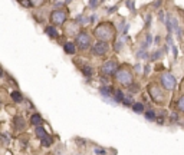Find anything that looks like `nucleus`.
Returning <instances> with one entry per match:
<instances>
[{"label":"nucleus","instance_id":"nucleus-1","mask_svg":"<svg viewBox=\"0 0 184 155\" xmlns=\"http://www.w3.org/2000/svg\"><path fill=\"white\" fill-rule=\"evenodd\" d=\"M92 35L95 36V39L98 40H102V42H111L115 39V35H117V29L115 26L112 25L111 22H104V23H99L95 29Z\"/></svg>","mask_w":184,"mask_h":155},{"label":"nucleus","instance_id":"nucleus-2","mask_svg":"<svg viewBox=\"0 0 184 155\" xmlns=\"http://www.w3.org/2000/svg\"><path fill=\"white\" fill-rule=\"evenodd\" d=\"M114 78H115V81H117L118 84H121L122 86H127V88L134 82V75H132L131 69H130L128 66H125V65L118 66V69L115 72Z\"/></svg>","mask_w":184,"mask_h":155},{"label":"nucleus","instance_id":"nucleus-3","mask_svg":"<svg viewBox=\"0 0 184 155\" xmlns=\"http://www.w3.org/2000/svg\"><path fill=\"white\" fill-rule=\"evenodd\" d=\"M91 42H92V38L89 35V32H86V30H79L76 33V36H75V45L81 50L89 49L91 47Z\"/></svg>","mask_w":184,"mask_h":155},{"label":"nucleus","instance_id":"nucleus-4","mask_svg":"<svg viewBox=\"0 0 184 155\" xmlns=\"http://www.w3.org/2000/svg\"><path fill=\"white\" fill-rule=\"evenodd\" d=\"M148 93L154 102L157 103H163L165 101V93H164V89L161 85H157V84H150L148 85Z\"/></svg>","mask_w":184,"mask_h":155},{"label":"nucleus","instance_id":"nucleus-5","mask_svg":"<svg viewBox=\"0 0 184 155\" xmlns=\"http://www.w3.org/2000/svg\"><path fill=\"white\" fill-rule=\"evenodd\" d=\"M66 19H68V12L65 9H53L51 12V16H49V20L53 26H62L65 25Z\"/></svg>","mask_w":184,"mask_h":155},{"label":"nucleus","instance_id":"nucleus-6","mask_svg":"<svg viewBox=\"0 0 184 155\" xmlns=\"http://www.w3.org/2000/svg\"><path fill=\"white\" fill-rule=\"evenodd\" d=\"M160 85L163 86L164 90H173L177 86V81L170 72H163L160 76Z\"/></svg>","mask_w":184,"mask_h":155},{"label":"nucleus","instance_id":"nucleus-7","mask_svg":"<svg viewBox=\"0 0 184 155\" xmlns=\"http://www.w3.org/2000/svg\"><path fill=\"white\" fill-rule=\"evenodd\" d=\"M117 69H118V60L115 58H111L108 60H105L104 65L101 66V73L104 76H114Z\"/></svg>","mask_w":184,"mask_h":155},{"label":"nucleus","instance_id":"nucleus-8","mask_svg":"<svg viewBox=\"0 0 184 155\" xmlns=\"http://www.w3.org/2000/svg\"><path fill=\"white\" fill-rule=\"evenodd\" d=\"M92 53L95 55V56H105L108 55V52H109V43L108 42H102V40H98L95 45H92Z\"/></svg>","mask_w":184,"mask_h":155},{"label":"nucleus","instance_id":"nucleus-9","mask_svg":"<svg viewBox=\"0 0 184 155\" xmlns=\"http://www.w3.org/2000/svg\"><path fill=\"white\" fill-rule=\"evenodd\" d=\"M81 72H82V75L86 78V81H89V78L94 76L95 69H94V66L89 63H82L81 65Z\"/></svg>","mask_w":184,"mask_h":155},{"label":"nucleus","instance_id":"nucleus-10","mask_svg":"<svg viewBox=\"0 0 184 155\" xmlns=\"http://www.w3.org/2000/svg\"><path fill=\"white\" fill-rule=\"evenodd\" d=\"M99 93L105 98V99H109V98H112V95H114V88L109 86V85H102V86L99 88Z\"/></svg>","mask_w":184,"mask_h":155},{"label":"nucleus","instance_id":"nucleus-11","mask_svg":"<svg viewBox=\"0 0 184 155\" xmlns=\"http://www.w3.org/2000/svg\"><path fill=\"white\" fill-rule=\"evenodd\" d=\"M45 33L49 36L51 39H59V32H58V27L53 25H49L45 27Z\"/></svg>","mask_w":184,"mask_h":155},{"label":"nucleus","instance_id":"nucleus-12","mask_svg":"<svg viewBox=\"0 0 184 155\" xmlns=\"http://www.w3.org/2000/svg\"><path fill=\"white\" fill-rule=\"evenodd\" d=\"M76 45H75V42H66V43H63V52H65L66 55H75L76 53Z\"/></svg>","mask_w":184,"mask_h":155},{"label":"nucleus","instance_id":"nucleus-13","mask_svg":"<svg viewBox=\"0 0 184 155\" xmlns=\"http://www.w3.org/2000/svg\"><path fill=\"white\" fill-rule=\"evenodd\" d=\"M171 23H173V30L178 35V38L181 39L183 38V30H181V26L178 25L177 17H171Z\"/></svg>","mask_w":184,"mask_h":155},{"label":"nucleus","instance_id":"nucleus-14","mask_svg":"<svg viewBox=\"0 0 184 155\" xmlns=\"http://www.w3.org/2000/svg\"><path fill=\"white\" fill-rule=\"evenodd\" d=\"M13 125H14V128L16 129H19V131H22V129H25V119L22 118V116H14V119H13Z\"/></svg>","mask_w":184,"mask_h":155},{"label":"nucleus","instance_id":"nucleus-15","mask_svg":"<svg viewBox=\"0 0 184 155\" xmlns=\"http://www.w3.org/2000/svg\"><path fill=\"white\" fill-rule=\"evenodd\" d=\"M125 42H127V38H125L124 35H122V38L115 39V42H114V49H115L117 52H119L121 49H122V47H124Z\"/></svg>","mask_w":184,"mask_h":155},{"label":"nucleus","instance_id":"nucleus-16","mask_svg":"<svg viewBox=\"0 0 184 155\" xmlns=\"http://www.w3.org/2000/svg\"><path fill=\"white\" fill-rule=\"evenodd\" d=\"M40 144H42V147H45V148H48V147H51L53 144V138L49 134H46L45 136H42L40 138Z\"/></svg>","mask_w":184,"mask_h":155},{"label":"nucleus","instance_id":"nucleus-17","mask_svg":"<svg viewBox=\"0 0 184 155\" xmlns=\"http://www.w3.org/2000/svg\"><path fill=\"white\" fill-rule=\"evenodd\" d=\"M124 92L121 89H114V95H112V98H114V102L117 103H121L122 102V99H124Z\"/></svg>","mask_w":184,"mask_h":155},{"label":"nucleus","instance_id":"nucleus-18","mask_svg":"<svg viewBox=\"0 0 184 155\" xmlns=\"http://www.w3.org/2000/svg\"><path fill=\"white\" fill-rule=\"evenodd\" d=\"M10 98H12V101L16 103H20V102H23L25 101V98H23V95L20 93L19 90H13L12 93H10Z\"/></svg>","mask_w":184,"mask_h":155},{"label":"nucleus","instance_id":"nucleus-19","mask_svg":"<svg viewBox=\"0 0 184 155\" xmlns=\"http://www.w3.org/2000/svg\"><path fill=\"white\" fill-rule=\"evenodd\" d=\"M30 123L35 125V126H40L42 123H43V119H42V116L39 114H33L32 118H30Z\"/></svg>","mask_w":184,"mask_h":155},{"label":"nucleus","instance_id":"nucleus-20","mask_svg":"<svg viewBox=\"0 0 184 155\" xmlns=\"http://www.w3.org/2000/svg\"><path fill=\"white\" fill-rule=\"evenodd\" d=\"M75 20H76V23H78L79 26H86L89 23V17H86L85 14H78Z\"/></svg>","mask_w":184,"mask_h":155},{"label":"nucleus","instance_id":"nucleus-21","mask_svg":"<svg viewBox=\"0 0 184 155\" xmlns=\"http://www.w3.org/2000/svg\"><path fill=\"white\" fill-rule=\"evenodd\" d=\"M151 43H152V36L150 35V33H147V35H145L144 42H143V45H141V49H148Z\"/></svg>","mask_w":184,"mask_h":155},{"label":"nucleus","instance_id":"nucleus-22","mask_svg":"<svg viewBox=\"0 0 184 155\" xmlns=\"http://www.w3.org/2000/svg\"><path fill=\"white\" fill-rule=\"evenodd\" d=\"M122 105H125V106H132V103H134V98H132V95H124V99H122Z\"/></svg>","mask_w":184,"mask_h":155},{"label":"nucleus","instance_id":"nucleus-23","mask_svg":"<svg viewBox=\"0 0 184 155\" xmlns=\"http://www.w3.org/2000/svg\"><path fill=\"white\" fill-rule=\"evenodd\" d=\"M132 111L134 112H137V114H143L144 112V105L143 103H140V102H137V103H132Z\"/></svg>","mask_w":184,"mask_h":155},{"label":"nucleus","instance_id":"nucleus-24","mask_svg":"<svg viewBox=\"0 0 184 155\" xmlns=\"http://www.w3.org/2000/svg\"><path fill=\"white\" fill-rule=\"evenodd\" d=\"M165 27H167V32L168 33H173V23H171V16L170 14H167V17H165Z\"/></svg>","mask_w":184,"mask_h":155},{"label":"nucleus","instance_id":"nucleus-25","mask_svg":"<svg viewBox=\"0 0 184 155\" xmlns=\"http://www.w3.org/2000/svg\"><path fill=\"white\" fill-rule=\"evenodd\" d=\"M35 134H36V136L40 139V138H42V136H45L48 132H46L45 128H42V126H36V129H35Z\"/></svg>","mask_w":184,"mask_h":155},{"label":"nucleus","instance_id":"nucleus-26","mask_svg":"<svg viewBox=\"0 0 184 155\" xmlns=\"http://www.w3.org/2000/svg\"><path fill=\"white\" fill-rule=\"evenodd\" d=\"M137 58L138 59H147V58H150V55L147 53V49H140V50L137 52Z\"/></svg>","mask_w":184,"mask_h":155},{"label":"nucleus","instance_id":"nucleus-27","mask_svg":"<svg viewBox=\"0 0 184 155\" xmlns=\"http://www.w3.org/2000/svg\"><path fill=\"white\" fill-rule=\"evenodd\" d=\"M161 56H163V50H160V49H158V50L152 52L151 55H150V59H151V60H158Z\"/></svg>","mask_w":184,"mask_h":155},{"label":"nucleus","instance_id":"nucleus-28","mask_svg":"<svg viewBox=\"0 0 184 155\" xmlns=\"http://www.w3.org/2000/svg\"><path fill=\"white\" fill-rule=\"evenodd\" d=\"M176 108H177L180 112H183V114H184V95L177 101V103H176Z\"/></svg>","mask_w":184,"mask_h":155},{"label":"nucleus","instance_id":"nucleus-29","mask_svg":"<svg viewBox=\"0 0 184 155\" xmlns=\"http://www.w3.org/2000/svg\"><path fill=\"white\" fill-rule=\"evenodd\" d=\"M145 118H147L148 121H155L157 116H155V112H154V111H147V112H145Z\"/></svg>","mask_w":184,"mask_h":155},{"label":"nucleus","instance_id":"nucleus-30","mask_svg":"<svg viewBox=\"0 0 184 155\" xmlns=\"http://www.w3.org/2000/svg\"><path fill=\"white\" fill-rule=\"evenodd\" d=\"M46 0H30V3H32L33 7H42L45 5Z\"/></svg>","mask_w":184,"mask_h":155},{"label":"nucleus","instance_id":"nucleus-31","mask_svg":"<svg viewBox=\"0 0 184 155\" xmlns=\"http://www.w3.org/2000/svg\"><path fill=\"white\" fill-rule=\"evenodd\" d=\"M94 154L95 155H106V149L99 148V147H95V148H94Z\"/></svg>","mask_w":184,"mask_h":155},{"label":"nucleus","instance_id":"nucleus-32","mask_svg":"<svg viewBox=\"0 0 184 155\" xmlns=\"http://www.w3.org/2000/svg\"><path fill=\"white\" fill-rule=\"evenodd\" d=\"M125 6L128 7V9H130L131 12H134V10H135V5H134V0H127V2H125Z\"/></svg>","mask_w":184,"mask_h":155},{"label":"nucleus","instance_id":"nucleus-33","mask_svg":"<svg viewBox=\"0 0 184 155\" xmlns=\"http://www.w3.org/2000/svg\"><path fill=\"white\" fill-rule=\"evenodd\" d=\"M52 5H53L55 9H62V7L65 6V2H59V0H56V2H53Z\"/></svg>","mask_w":184,"mask_h":155},{"label":"nucleus","instance_id":"nucleus-34","mask_svg":"<svg viewBox=\"0 0 184 155\" xmlns=\"http://www.w3.org/2000/svg\"><path fill=\"white\" fill-rule=\"evenodd\" d=\"M20 5H22V6L23 7H26V9H32V3H30V0H22V2H20Z\"/></svg>","mask_w":184,"mask_h":155},{"label":"nucleus","instance_id":"nucleus-35","mask_svg":"<svg viewBox=\"0 0 184 155\" xmlns=\"http://www.w3.org/2000/svg\"><path fill=\"white\" fill-rule=\"evenodd\" d=\"M99 2L101 0H89V7L91 9H97L99 6Z\"/></svg>","mask_w":184,"mask_h":155},{"label":"nucleus","instance_id":"nucleus-36","mask_svg":"<svg viewBox=\"0 0 184 155\" xmlns=\"http://www.w3.org/2000/svg\"><path fill=\"white\" fill-rule=\"evenodd\" d=\"M151 25V14L148 13V14H145V29H148Z\"/></svg>","mask_w":184,"mask_h":155},{"label":"nucleus","instance_id":"nucleus-37","mask_svg":"<svg viewBox=\"0 0 184 155\" xmlns=\"http://www.w3.org/2000/svg\"><path fill=\"white\" fill-rule=\"evenodd\" d=\"M128 89L131 90V92H138V90H140V86H138V85H135L134 82H132V84L130 85V86H128Z\"/></svg>","mask_w":184,"mask_h":155},{"label":"nucleus","instance_id":"nucleus-38","mask_svg":"<svg viewBox=\"0 0 184 155\" xmlns=\"http://www.w3.org/2000/svg\"><path fill=\"white\" fill-rule=\"evenodd\" d=\"M97 20H98V14H95V13H94V14H91V16H89V23H92V25H94Z\"/></svg>","mask_w":184,"mask_h":155},{"label":"nucleus","instance_id":"nucleus-39","mask_svg":"<svg viewBox=\"0 0 184 155\" xmlns=\"http://www.w3.org/2000/svg\"><path fill=\"white\" fill-rule=\"evenodd\" d=\"M161 5H163V0H155V2L152 3V7H154V9H160Z\"/></svg>","mask_w":184,"mask_h":155},{"label":"nucleus","instance_id":"nucleus-40","mask_svg":"<svg viewBox=\"0 0 184 155\" xmlns=\"http://www.w3.org/2000/svg\"><path fill=\"white\" fill-rule=\"evenodd\" d=\"M171 49H173V53H174V58H177V55H178V52H177V46H176L174 43H173V45H171Z\"/></svg>","mask_w":184,"mask_h":155},{"label":"nucleus","instance_id":"nucleus-41","mask_svg":"<svg viewBox=\"0 0 184 155\" xmlns=\"http://www.w3.org/2000/svg\"><path fill=\"white\" fill-rule=\"evenodd\" d=\"M117 9H118L117 6H112V7H109V9H108L106 12H108V14H112L114 12H117Z\"/></svg>","mask_w":184,"mask_h":155},{"label":"nucleus","instance_id":"nucleus-42","mask_svg":"<svg viewBox=\"0 0 184 155\" xmlns=\"http://www.w3.org/2000/svg\"><path fill=\"white\" fill-rule=\"evenodd\" d=\"M164 14H165L164 12H158V19L161 20V22H164V20H165V16H164Z\"/></svg>","mask_w":184,"mask_h":155},{"label":"nucleus","instance_id":"nucleus-43","mask_svg":"<svg viewBox=\"0 0 184 155\" xmlns=\"http://www.w3.org/2000/svg\"><path fill=\"white\" fill-rule=\"evenodd\" d=\"M150 73V66L148 65H145V68H144V75H148Z\"/></svg>","mask_w":184,"mask_h":155},{"label":"nucleus","instance_id":"nucleus-44","mask_svg":"<svg viewBox=\"0 0 184 155\" xmlns=\"http://www.w3.org/2000/svg\"><path fill=\"white\" fill-rule=\"evenodd\" d=\"M171 121H173V122H177V115H176V114L171 115Z\"/></svg>","mask_w":184,"mask_h":155},{"label":"nucleus","instance_id":"nucleus-45","mask_svg":"<svg viewBox=\"0 0 184 155\" xmlns=\"http://www.w3.org/2000/svg\"><path fill=\"white\" fill-rule=\"evenodd\" d=\"M134 69H135V71H137V72H140V71H141V65H140V63H137V65H135V66H134Z\"/></svg>","mask_w":184,"mask_h":155},{"label":"nucleus","instance_id":"nucleus-46","mask_svg":"<svg viewBox=\"0 0 184 155\" xmlns=\"http://www.w3.org/2000/svg\"><path fill=\"white\" fill-rule=\"evenodd\" d=\"M154 43H155V45H158V43H160V36H155V39H154Z\"/></svg>","mask_w":184,"mask_h":155},{"label":"nucleus","instance_id":"nucleus-47","mask_svg":"<svg viewBox=\"0 0 184 155\" xmlns=\"http://www.w3.org/2000/svg\"><path fill=\"white\" fill-rule=\"evenodd\" d=\"M3 76H5V71L0 68V78H3Z\"/></svg>","mask_w":184,"mask_h":155},{"label":"nucleus","instance_id":"nucleus-48","mask_svg":"<svg viewBox=\"0 0 184 155\" xmlns=\"http://www.w3.org/2000/svg\"><path fill=\"white\" fill-rule=\"evenodd\" d=\"M71 2H72V0H65V5H69Z\"/></svg>","mask_w":184,"mask_h":155},{"label":"nucleus","instance_id":"nucleus-49","mask_svg":"<svg viewBox=\"0 0 184 155\" xmlns=\"http://www.w3.org/2000/svg\"><path fill=\"white\" fill-rule=\"evenodd\" d=\"M52 2H56V0H52Z\"/></svg>","mask_w":184,"mask_h":155},{"label":"nucleus","instance_id":"nucleus-50","mask_svg":"<svg viewBox=\"0 0 184 155\" xmlns=\"http://www.w3.org/2000/svg\"><path fill=\"white\" fill-rule=\"evenodd\" d=\"M17 2H22V0H17Z\"/></svg>","mask_w":184,"mask_h":155},{"label":"nucleus","instance_id":"nucleus-51","mask_svg":"<svg viewBox=\"0 0 184 155\" xmlns=\"http://www.w3.org/2000/svg\"><path fill=\"white\" fill-rule=\"evenodd\" d=\"M78 155H81V154H78Z\"/></svg>","mask_w":184,"mask_h":155}]
</instances>
